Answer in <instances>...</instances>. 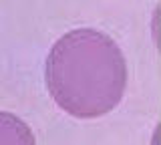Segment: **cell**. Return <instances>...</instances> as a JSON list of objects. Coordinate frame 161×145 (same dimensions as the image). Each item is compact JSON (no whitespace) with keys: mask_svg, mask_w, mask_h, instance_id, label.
Returning a JSON list of instances; mask_svg holds the SVG:
<instances>
[{"mask_svg":"<svg viewBox=\"0 0 161 145\" xmlns=\"http://www.w3.org/2000/svg\"><path fill=\"white\" fill-rule=\"evenodd\" d=\"M44 83L53 101L70 117H105L125 95L127 63L109 34L75 28L48 51Z\"/></svg>","mask_w":161,"mask_h":145,"instance_id":"6da1fadb","label":"cell"},{"mask_svg":"<svg viewBox=\"0 0 161 145\" xmlns=\"http://www.w3.org/2000/svg\"><path fill=\"white\" fill-rule=\"evenodd\" d=\"M0 145H36L34 133L14 113L0 111Z\"/></svg>","mask_w":161,"mask_h":145,"instance_id":"7a4b0ae2","label":"cell"}]
</instances>
